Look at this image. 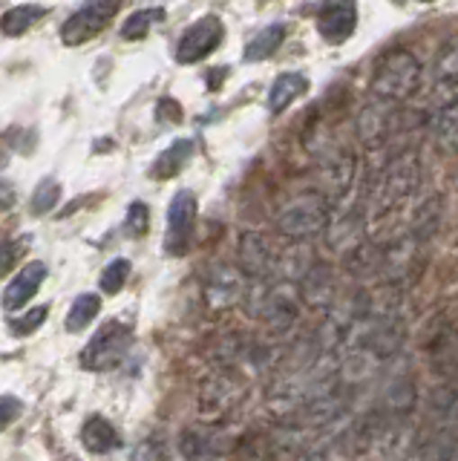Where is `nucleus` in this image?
<instances>
[{"label": "nucleus", "instance_id": "obj_1", "mask_svg": "<svg viewBox=\"0 0 458 461\" xmlns=\"http://www.w3.org/2000/svg\"><path fill=\"white\" fill-rule=\"evenodd\" d=\"M421 185V158L415 150H398L383 158L378 170L366 179L364 216L366 225H378L412 202Z\"/></svg>", "mask_w": 458, "mask_h": 461}, {"label": "nucleus", "instance_id": "obj_2", "mask_svg": "<svg viewBox=\"0 0 458 461\" xmlns=\"http://www.w3.org/2000/svg\"><path fill=\"white\" fill-rule=\"evenodd\" d=\"M424 78V64L418 55L409 50H392L390 55L381 58V64L372 76V93L386 101H407L418 93Z\"/></svg>", "mask_w": 458, "mask_h": 461}, {"label": "nucleus", "instance_id": "obj_3", "mask_svg": "<svg viewBox=\"0 0 458 461\" xmlns=\"http://www.w3.org/2000/svg\"><path fill=\"white\" fill-rule=\"evenodd\" d=\"M328 220H332V202L320 194H303L277 213V230L294 242H306L326 234Z\"/></svg>", "mask_w": 458, "mask_h": 461}, {"label": "nucleus", "instance_id": "obj_4", "mask_svg": "<svg viewBox=\"0 0 458 461\" xmlns=\"http://www.w3.org/2000/svg\"><path fill=\"white\" fill-rule=\"evenodd\" d=\"M124 0H87L78 12H73L61 26V38L67 47H78V43H87L93 41L98 32H104L110 26V21L116 18V12L121 9Z\"/></svg>", "mask_w": 458, "mask_h": 461}, {"label": "nucleus", "instance_id": "obj_5", "mask_svg": "<svg viewBox=\"0 0 458 461\" xmlns=\"http://www.w3.org/2000/svg\"><path fill=\"white\" fill-rule=\"evenodd\" d=\"M130 346V329L119 321H110L98 329V335L87 343V349L81 352V364L87 369L104 372L121 364V357Z\"/></svg>", "mask_w": 458, "mask_h": 461}, {"label": "nucleus", "instance_id": "obj_6", "mask_svg": "<svg viewBox=\"0 0 458 461\" xmlns=\"http://www.w3.org/2000/svg\"><path fill=\"white\" fill-rule=\"evenodd\" d=\"M225 38V26L217 14H205L202 21H196L193 26H188L179 38L176 47V61L179 64H196L208 58L213 50L220 47Z\"/></svg>", "mask_w": 458, "mask_h": 461}, {"label": "nucleus", "instance_id": "obj_7", "mask_svg": "<svg viewBox=\"0 0 458 461\" xmlns=\"http://www.w3.org/2000/svg\"><path fill=\"white\" fill-rule=\"evenodd\" d=\"M196 222V196L191 191H176L167 208V234H165V251L182 257L191 245Z\"/></svg>", "mask_w": 458, "mask_h": 461}, {"label": "nucleus", "instance_id": "obj_8", "mask_svg": "<svg viewBox=\"0 0 458 461\" xmlns=\"http://www.w3.org/2000/svg\"><path fill=\"white\" fill-rule=\"evenodd\" d=\"M392 104L395 101L375 95L369 104H364L361 113H357V136H361L366 148H381V144H386V139L398 130V115Z\"/></svg>", "mask_w": 458, "mask_h": 461}, {"label": "nucleus", "instance_id": "obj_9", "mask_svg": "<svg viewBox=\"0 0 458 461\" xmlns=\"http://www.w3.org/2000/svg\"><path fill=\"white\" fill-rule=\"evenodd\" d=\"M357 29L355 0H323L318 9V32L328 43H343Z\"/></svg>", "mask_w": 458, "mask_h": 461}, {"label": "nucleus", "instance_id": "obj_10", "mask_svg": "<svg viewBox=\"0 0 458 461\" xmlns=\"http://www.w3.org/2000/svg\"><path fill=\"white\" fill-rule=\"evenodd\" d=\"M239 266L246 274H251V277H265V274H271L277 268V257L271 251V242L263 234H254V230L242 234Z\"/></svg>", "mask_w": 458, "mask_h": 461}, {"label": "nucleus", "instance_id": "obj_11", "mask_svg": "<svg viewBox=\"0 0 458 461\" xmlns=\"http://www.w3.org/2000/svg\"><path fill=\"white\" fill-rule=\"evenodd\" d=\"M44 280H47V266L44 263L23 266L18 271V277L6 285V292H4V309L15 312V309L26 306V303H30L38 294V288H40V283H44Z\"/></svg>", "mask_w": 458, "mask_h": 461}, {"label": "nucleus", "instance_id": "obj_12", "mask_svg": "<svg viewBox=\"0 0 458 461\" xmlns=\"http://www.w3.org/2000/svg\"><path fill=\"white\" fill-rule=\"evenodd\" d=\"M433 139L441 153H458V95L433 115Z\"/></svg>", "mask_w": 458, "mask_h": 461}, {"label": "nucleus", "instance_id": "obj_13", "mask_svg": "<svg viewBox=\"0 0 458 461\" xmlns=\"http://www.w3.org/2000/svg\"><path fill=\"white\" fill-rule=\"evenodd\" d=\"M306 86H309L306 76H300V72H283V76H277L274 84L268 86V110L283 113L306 93Z\"/></svg>", "mask_w": 458, "mask_h": 461}, {"label": "nucleus", "instance_id": "obj_14", "mask_svg": "<svg viewBox=\"0 0 458 461\" xmlns=\"http://www.w3.org/2000/svg\"><path fill=\"white\" fill-rule=\"evenodd\" d=\"M433 81L438 90H458V35L441 43L433 61Z\"/></svg>", "mask_w": 458, "mask_h": 461}, {"label": "nucleus", "instance_id": "obj_15", "mask_svg": "<svg viewBox=\"0 0 458 461\" xmlns=\"http://www.w3.org/2000/svg\"><path fill=\"white\" fill-rule=\"evenodd\" d=\"M81 441H84V447H87L90 453L104 456L110 450H116V447L121 444V436H119V429L107 421V418H90V421L84 424V429H81Z\"/></svg>", "mask_w": 458, "mask_h": 461}, {"label": "nucleus", "instance_id": "obj_16", "mask_svg": "<svg viewBox=\"0 0 458 461\" xmlns=\"http://www.w3.org/2000/svg\"><path fill=\"white\" fill-rule=\"evenodd\" d=\"M191 156H193V141L191 139L174 141L159 158H156L153 179H170V176H176V173L191 162Z\"/></svg>", "mask_w": 458, "mask_h": 461}, {"label": "nucleus", "instance_id": "obj_17", "mask_svg": "<svg viewBox=\"0 0 458 461\" xmlns=\"http://www.w3.org/2000/svg\"><path fill=\"white\" fill-rule=\"evenodd\" d=\"M285 41V26L283 23H271L265 29H260L246 47V61L254 64V61H265V58L274 55Z\"/></svg>", "mask_w": 458, "mask_h": 461}, {"label": "nucleus", "instance_id": "obj_18", "mask_svg": "<svg viewBox=\"0 0 458 461\" xmlns=\"http://www.w3.org/2000/svg\"><path fill=\"white\" fill-rule=\"evenodd\" d=\"M239 297V277L234 268H213L211 283H208V300L211 306H231V303Z\"/></svg>", "mask_w": 458, "mask_h": 461}, {"label": "nucleus", "instance_id": "obj_19", "mask_svg": "<svg viewBox=\"0 0 458 461\" xmlns=\"http://www.w3.org/2000/svg\"><path fill=\"white\" fill-rule=\"evenodd\" d=\"M44 14H47V9H44V6H38V4L15 6V9L4 12V18H0V32L9 35V38H18V35H23L30 26H35L40 18H44Z\"/></svg>", "mask_w": 458, "mask_h": 461}, {"label": "nucleus", "instance_id": "obj_20", "mask_svg": "<svg viewBox=\"0 0 458 461\" xmlns=\"http://www.w3.org/2000/svg\"><path fill=\"white\" fill-rule=\"evenodd\" d=\"M98 312H102V300H98V294H81V297H76V303L69 306V314H67V331L87 329Z\"/></svg>", "mask_w": 458, "mask_h": 461}, {"label": "nucleus", "instance_id": "obj_21", "mask_svg": "<svg viewBox=\"0 0 458 461\" xmlns=\"http://www.w3.org/2000/svg\"><path fill=\"white\" fill-rule=\"evenodd\" d=\"M162 9H141V12H133L130 18L124 21L121 26V38L124 41H141L148 32H150V26L156 21H162Z\"/></svg>", "mask_w": 458, "mask_h": 461}, {"label": "nucleus", "instance_id": "obj_22", "mask_svg": "<svg viewBox=\"0 0 458 461\" xmlns=\"http://www.w3.org/2000/svg\"><path fill=\"white\" fill-rule=\"evenodd\" d=\"M127 274H130V263H127V259H112V263L102 271V280H98V285H102L104 294H116L127 283Z\"/></svg>", "mask_w": 458, "mask_h": 461}, {"label": "nucleus", "instance_id": "obj_23", "mask_svg": "<svg viewBox=\"0 0 458 461\" xmlns=\"http://www.w3.org/2000/svg\"><path fill=\"white\" fill-rule=\"evenodd\" d=\"M61 199V185L52 182V179H44L32 194V211L35 213H49L55 205H58Z\"/></svg>", "mask_w": 458, "mask_h": 461}, {"label": "nucleus", "instance_id": "obj_24", "mask_svg": "<svg viewBox=\"0 0 458 461\" xmlns=\"http://www.w3.org/2000/svg\"><path fill=\"white\" fill-rule=\"evenodd\" d=\"M182 453L188 461H213L217 458V450L208 438H199L196 432H184L182 438Z\"/></svg>", "mask_w": 458, "mask_h": 461}, {"label": "nucleus", "instance_id": "obj_25", "mask_svg": "<svg viewBox=\"0 0 458 461\" xmlns=\"http://www.w3.org/2000/svg\"><path fill=\"white\" fill-rule=\"evenodd\" d=\"M148 205L145 202H133L130 208H127V220H124V230L130 237H141L148 230Z\"/></svg>", "mask_w": 458, "mask_h": 461}, {"label": "nucleus", "instance_id": "obj_26", "mask_svg": "<svg viewBox=\"0 0 458 461\" xmlns=\"http://www.w3.org/2000/svg\"><path fill=\"white\" fill-rule=\"evenodd\" d=\"M44 317H47V309L38 306L30 314H23V317H18V321H12V331H15V335H30V331H35L40 323H44Z\"/></svg>", "mask_w": 458, "mask_h": 461}, {"label": "nucleus", "instance_id": "obj_27", "mask_svg": "<svg viewBox=\"0 0 458 461\" xmlns=\"http://www.w3.org/2000/svg\"><path fill=\"white\" fill-rule=\"evenodd\" d=\"M21 410H23V403L15 395L0 398V429H6L12 421H15V418L21 415Z\"/></svg>", "mask_w": 458, "mask_h": 461}, {"label": "nucleus", "instance_id": "obj_28", "mask_svg": "<svg viewBox=\"0 0 458 461\" xmlns=\"http://www.w3.org/2000/svg\"><path fill=\"white\" fill-rule=\"evenodd\" d=\"M18 202V191H15V185H9L6 179H0V211H6L12 208Z\"/></svg>", "mask_w": 458, "mask_h": 461}]
</instances>
